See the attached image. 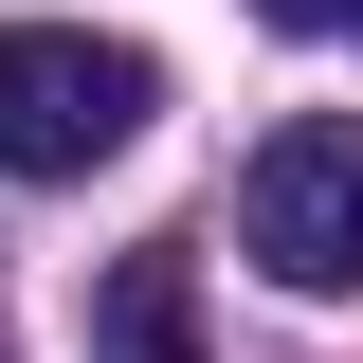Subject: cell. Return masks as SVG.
<instances>
[{
    "label": "cell",
    "mask_w": 363,
    "mask_h": 363,
    "mask_svg": "<svg viewBox=\"0 0 363 363\" xmlns=\"http://www.w3.org/2000/svg\"><path fill=\"white\" fill-rule=\"evenodd\" d=\"M91 363H200V255H109V291H91Z\"/></svg>",
    "instance_id": "3957f363"
},
{
    "label": "cell",
    "mask_w": 363,
    "mask_h": 363,
    "mask_svg": "<svg viewBox=\"0 0 363 363\" xmlns=\"http://www.w3.org/2000/svg\"><path fill=\"white\" fill-rule=\"evenodd\" d=\"M236 255L272 291H363V128L345 109H291L236 164Z\"/></svg>",
    "instance_id": "7a4b0ae2"
},
{
    "label": "cell",
    "mask_w": 363,
    "mask_h": 363,
    "mask_svg": "<svg viewBox=\"0 0 363 363\" xmlns=\"http://www.w3.org/2000/svg\"><path fill=\"white\" fill-rule=\"evenodd\" d=\"M164 73L128 37H73V18H0V182H91L109 145H145Z\"/></svg>",
    "instance_id": "6da1fadb"
},
{
    "label": "cell",
    "mask_w": 363,
    "mask_h": 363,
    "mask_svg": "<svg viewBox=\"0 0 363 363\" xmlns=\"http://www.w3.org/2000/svg\"><path fill=\"white\" fill-rule=\"evenodd\" d=\"M255 18H291V37H345V18H363V0H255Z\"/></svg>",
    "instance_id": "277c9868"
}]
</instances>
